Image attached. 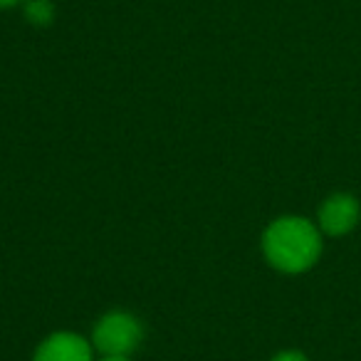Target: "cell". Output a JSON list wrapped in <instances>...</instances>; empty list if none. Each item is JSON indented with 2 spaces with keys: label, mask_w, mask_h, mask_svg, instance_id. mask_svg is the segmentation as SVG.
<instances>
[{
  "label": "cell",
  "mask_w": 361,
  "mask_h": 361,
  "mask_svg": "<svg viewBox=\"0 0 361 361\" xmlns=\"http://www.w3.org/2000/svg\"><path fill=\"white\" fill-rule=\"evenodd\" d=\"M94 346L75 331H55L35 349L32 361H94Z\"/></svg>",
  "instance_id": "277c9868"
},
{
  "label": "cell",
  "mask_w": 361,
  "mask_h": 361,
  "mask_svg": "<svg viewBox=\"0 0 361 361\" xmlns=\"http://www.w3.org/2000/svg\"><path fill=\"white\" fill-rule=\"evenodd\" d=\"M270 361H310L302 351H280V354H275Z\"/></svg>",
  "instance_id": "8992f818"
},
{
  "label": "cell",
  "mask_w": 361,
  "mask_h": 361,
  "mask_svg": "<svg viewBox=\"0 0 361 361\" xmlns=\"http://www.w3.org/2000/svg\"><path fill=\"white\" fill-rule=\"evenodd\" d=\"M361 206L351 193H334L319 206V231L326 235H344L359 223Z\"/></svg>",
  "instance_id": "3957f363"
},
{
  "label": "cell",
  "mask_w": 361,
  "mask_h": 361,
  "mask_svg": "<svg viewBox=\"0 0 361 361\" xmlns=\"http://www.w3.org/2000/svg\"><path fill=\"white\" fill-rule=\"evenodd\" d=\"M20 0H0V8H13V6H18Z\"/></svg>",
  "instance_id": "ba28073f"
},
{
  "label": "cell",
  "mask_w": 361,
  "mask_h": 361,
  "mask_svg": "<svg viewBox=\"0 0 361 361\" xmlns=\"http://www.w3.org/2000/svg\"><path fill=\"white\" fill-rule=\"evenodd\" d=\"M23 13H25V20L30 25L45 27L55 18V6H52V0H25Z\"/></svg>",
  "instance_id": "5b68a950"
},
{
  "label": "cell",
  "mask_w": 361,
  "mask_h": 361,
  "mask_svg": "<svg viewBox=\"0 0 361 361\" xmlns=\"http://www.w3.org/2000/svg\"><path fill=\"white\" fill-rule=\"evenodd\" d=\"M99 361H131L129 356H102Z\"/></svg>",
  "instance_id": "52a82bcc"
},
{
  "label": "cell",
  "mask_w": 361,
  "mask_h": 361,
  "mask_svg": "<svg viewBox=\"0 0 361 361\" xmlns=\"http://www.w3.org/2000/svg\"><path fill=\"white\" fill-rule=\"evenodd\" d=\"M144 341V324L136 314L111 310L92 329V346L102 356H131Z\"/></svg>",
  "instance_id": "7a4b0ae2"
},
{
  "label": "cell",
  "mask_w": 361,
  "mask_h": 361,
  "mask_svg": "<svg viewBox=\"0 0 361 361\" xmlns=\"http://www.w3.org/2000/svg\"><path fill=\"white\" fill-rule=\"evenodd\" d=\"M262 252L275 270L297 275L305 272L322 255V231L300 216H282L267 226L262 235Z\"/></svg>",
  "instance_id": "6da1fadb"
}]
</instances>
